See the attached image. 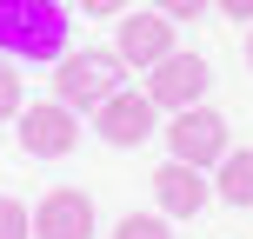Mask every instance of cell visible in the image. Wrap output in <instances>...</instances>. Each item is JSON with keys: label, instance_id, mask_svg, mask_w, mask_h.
I'll use <instances>...</instances> for the list:
<instances>
[{"label": "cell", "instance_id": "obj_3", "mask_svg": "<svg viewBox=\"0 0 253 239\" xmlns=\"http://www.w3.org/2000/svg\"><path fill=\"white\" fill-rule=\"evenodd\" d=\"M160 133H167V153H173L180 166H220L227 160V113H213V106H180L173 120H160Z\"/></svg>", "mask_w": 253, "mask_h": 239}, {"label": "cell", "instance_id": "obj_13", "mask_svg": "<svg viewBox=\"0 0 253 239\" xmlns=\"http://www.w3.org/2000/svg\"><path fill=\"white\" fill-rule=\"evenodd\" d=\"M20 106H27V93H20V67L0 60V120H20Z\"/></svg>", "mask_w": 253, "mask_h": 239}, {"label": "cell", "instance_id": "obj_2", "mask_svg": "<svg viewBox=\"0 0 253 239\" xmlns=\"http://www.w3.org/2000/svg\"><path fill=\"white\" fill-rule=\"evenodd\" d=\"M120 80H126V60L114 47H74L53 60V100L74 113H93L107 93H120Z\"/></svg>", "mask_w": 253, "mask_h": 239}, {"label": "cell", "instance_id": "obj_8", "mask_svg": "<svg viewBox=\"0 0 253 239\" xmlns=\"http://www.w3.org/2000/svg\"><path fill=\"white\" fill-rule=\"evenodd\" d=\"M34 239H93V200L80 186H53L34 206Z\"/></svg>", "mask_w": 253, "mask_h": 239}, {"label": "cell", "instance_id": "obj_4", "mask_svg": "<svg viewBox=\"0 0 253 239\" xmlns=\"http://www.w3.org/2000/svg\"><path fill=\"white\" fill-rule=\"evenodd\" d=\"M93 133L107 139V146H147L153 133H160V106L147 100V87H120V93H107L100 106H93Z\"/></svg>", "mask_w": 253, "mask_h": 239}, {"label": "cell", "instance_id": "obj_7", "mask_svg": "<svg viewBox=\"0 0 253 239\" xmlns=\"http://www.w3.org/2000/svg\"><path fill=\"white\" fill-rule=\"evenodd\" d=\"M114 53H120L126 67H160L167 53H173V20H167L160 7H153V13H120Z\"/></svg>", "mask_w": 253, "mask_h": 239}, {"label": "cell", "instance_id": "obj_9", "mask_svg": "<svg viewBox=\"0 0 253 239\" xmlns=\"http://www.w3.org/2000/svg\"><path fill=\"white\" fill-rule=\"evenodd\" d=\"M207 200H213V179H207L200 166H180V160H167L160 173H153V206H160L167 219H193Z\"/></svg>", "mask_w": 253, "mask_h": 239}, {"label": "cell", "instance_id": "obj_12", "mask_svg": "<svg viewBox=\"0 0 253 239\" xmlns=\"http://www.w3.org/2000/svg\"><path fill=\"white\" fill-rule=\"evenodd\" d=\"M0 239H34V206H20L13 193H0Z\"/></svg>", "mask_w": 253, "mask_h": 239}, {"label": "cell", "instance_id": "obj_16", "mask_svg": "<svg viewBox=\"0 0 253 239\" xmlns=\"http://www.w3.org/2000/svg\"><path fill=\"white\" fill-rule=\"evenodd\" d=\"M213 13H227V20H253V0H213Z\"/></svg>", "mask_w": 253, "mask_h": 239}, {"label": "cell", "instance_id": "obj_14", "mask_svg": "<svg viewBox=\"0 0 253 239\" xmlns=\"http://www.w3.org/2000/svg\"><path fill=\"white\" fill-rule=\"evenodd\" d=\"M153 7H160L167 20H200V13L213 7V0H153Z\"/></svg>", "mask_w": 253, "mask_h": 239}, {"label": "cell", "instance_id": "obj_15", "mask_svg": "<svg viewBox=\"0 0 253 239\" xmlns=\"http://www.w3.org/2000/svg\"><path fill=\"white\" fill-rule=\"evenodd\" d=\"M74 7H80V13H93V20H120L126 0H74Z\"/></svg>", "mask_w": 253, "mask_h": 239}, {"label": "cell", "instance_id": "obj_6", "mask_svg": "<svg viewBox=\"0 0 253 239\" xmlns=\"http://www.w3.org/2000/svg\"><path fill=\"white\" fill-rule=\"evenodd\" d=\"M13 133H20V153H34V160H60V153L80 146V120H74V106H60V100L20 106Z\"/></svg>", "mask_w": 253, "mask_h": 239}, {"label": "cell", "instance_id": "obj_5", "mask_svg": "<svg viewBox=\"0 0 253 239\" xmlns=\"http://www.w3.org/2000/svg\"><path fill=\"white\" fill-rule=\"evenodd\" d=\"M207 87H213V67L200 53H167L160 67H147V100L160 113H180V106H200Z\"/></svg>", "mask_w": 253, "mask_h": 239}, {"label": "cell", "instance_id": "obj_10", "mask_svg": "<svg viewBox=\"0 0 253 239\" xmlns=\"http://www.w3.org/2000/svg\"><path fill=\"white\" fill-rule=\"evenodd\" d=\"M213 193L227 206H253V146H227V160L213 166Z\"/></svg>", "mask_w": 253, "mask_h": 239}, {"label": "cell", "instance_id": "obj_17", "mask_svg": "<svg viewBox=\"0 0 253 239\" xmlns=\"http://www.w3.org/2000/svg\"><path fill=\"white\" fill-rule=\"evenodd\" d=\"M247 67H253V34H247Z\"/></svg>", "mask_w": 253, "mask_h": 239}, {"label": "cell", "instance_id": "obj_11", "mask_svg": "<svg viewBox=\"0 0 253 239\" xmlns=\"http://www.w3.org/2000/svg\"><path fill=\"white\" fill-rule=\"evenodd\" d=\"M114 239H173V226H167V213H126Z\"/></svg>", "mask_w": 253, "mask_h": 239}, {"label": "cell", "instance_id": "obj_1", "mask_svg": "<svg viewBox=\"0 0 253 239\" xmlns=\"http://www.w3.org/2000/svg\"><path fill=\"white\" fill-rule=\"evenodd\" d=\"M67 53V13L60 0H0V60L47 67Z\"/></svg>", "mask_w": 253, "mask_h": 239}]
</instances>
